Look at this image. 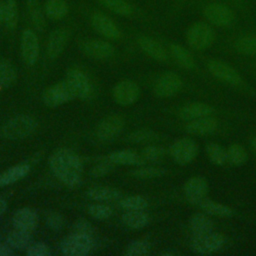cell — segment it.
I'll use <instances>...</instances> for the list:
<instances>
[{"label": "cell", "mask_w": 256, "mask_h": 256, "mask_svg": "<svg viewBox=\"0 0 256 256\" xmlns=\"http://www.w3.org/2000/svg\"><path fill=\"white\" fill-rule=\"evenodd\" d=\"M137 43L140 49L150 58L160 62L166 61L168 59L166 49L157 40L148 36H140L137 39Z\"/></svg>", "instance_id": "obj_22"}, {"label": "cell", "mask_w": 256, "mask_h": 256, "mask_svg": "<svg viewBox=\"0 0 256 256\" xmlns=\"http://www.w3.org/2000/svg\"><path fill=\"white\" fill-rule=\"evenodd\" d=\"M5 2L0 0V25L4 26L5 25Z\"/></svg>", "instance_id": "obj_50"}, {"label": "cell", "mask_w": 256, "mask_h": 256, "mask_svg": "<svg viewBox=\"0 0 256 256\" xmlns=\"http://www.w3.org/2000/svg\"><path fill=\"white\" fill-rule=\"evenodd\" d=\"M17 72L13 64L9 61L0 62V88H8L14 84Z\"/></svg>", "instance_id": "obj_36"}, {"label": "cell", "mask_w": 256, "mask_h": 256, "mask_svg": "<svg viewBox=\"0 0 256 256\" xmlns=\"http://www.w3.org/2000/svg\"><path fill=\"white\" fill-rule=\"evenodd\" d=\"M166 170L162 167H141L131 171V175L139 179H153L162 177Z\"/></svg>", "instance_id": "obj_40"}, {"label": "cell", "mask_w": 256, "mask_h": 256, "mask_svg": "<svg viewBox=\"0 0 256 256\" xmlns=\"http://www.w3.org/2000/svg\"><path fill=\"white\" fill-rule=\"evenodd\" d=\"M174 253H172V252H164V253H162V255H164V256H172Z\"/></svg>", "instance_id": "obj_53"}, {"label": "cell", "mask_w": 256, "mask_h": 256, "mask_svg": "<svg viewBox=\"0 0 256 256\" xmlns=\"http://www.w3.org/2000/svg\"><path fill=\"white\" fill-rule=\"evenodd\" d=\"M114 165L115 164H113L111 161H109L106 158L104 161H102V162L98 163L97 165H95L92 168L90 174L92 175V177H96V178L97 177H103V176L107 175L108 173H110L113 170Z\"/></svg>", "instance_id": "obj_46"}, {"label": "cell", "mask_w": 256, "mask_h": 256, "mask_svg": "<svg viewBox=\"0 0 256 256\" xmlns=\"http://www.w3.org/2000/svg\"><path fill=\"white\" fill-rule=\"evenodd\" d=\"M72 231L74 233H79V234H84V235H88L93 237L96 229L94 228V226L87 220L85 219H79L77 220L72 227Z\"/></svg>", "instance_id": "obj_45"}, {"label": "cell", "mask_w": 256, "mask_h": 256, "mask_svg": "<svg viewBox=\"0 0 256 256\" xmlns=\"http://www.w3.org/2000/svg\"><path fill=\"white\" fill-rule=\"evenodd\" d=\"M7 207H8V204H7L6 200L0 198V216L5 213V211L7 210Z\"/></svg>", "instance_id": "obj_51"}, {"label": "cell", "mask_w": 256, "mask_h": 256, "mask_svg": "<svg viewBox=\"0 0 256 256\" xmlns=\"http://www.w3.org/2000/svg\"><path fill=\"white\" fill-rule=\"evenodd\" d=\"M30 170L28 164H18L12 166L0 174V188L13 184L23 178Z\"/></svg>", "instance_id": "obj_28"}, {"label": "cell", "mask_w": 256, "mask_h": 256, "mask_svg": "<svg viewBox=\"0 0 256 256\" xmlns=\"http://www.w3.org/2000/svg\"><path fill=\"white\" fill-rule=\"evenodd\" d=\"M228 2H231V3H240L242 0H226Z\"/></svg>", "instance_id": "obj_54"}, {"label": "cell", "mask_w": 256, "mask_h": 256, "mask_svg": "<svg viewBox=\"0 0 256 256\" xmlns=\"http://www.w3.org/2000/svg\"><path fill=\"white\" fill-rule=\"evenodd\" d=\"M188 227L193 236H199L212 232L214 223L210 216L206 213H194L188 220Z\"/></svg>", "instance_id": "obj_23"}, {"label": "cell", "mask_w": 256, "mask_h": 256, "mask_svg": "<svg viewBox=\"0 0 256 256\" xmlns=\"http://www.w3.org/2000/svg\"><path fill=\"white\" fill-rule=\"evenodd\" d=\"M141 155L145 161L158 162V161H161L165 157L166 150L161 146L148 145L142 150Z\"/></svg>", "instance_id": "obj_43"}, {"label": "cell", "mask_w": 256, "mask_h": 256, "mask_svg": "<svg viewBox=\"0 0 256 256\" xmlns=\"http://www.w3.org/2000/svg\"><path fill=\"white\" fill-rule=\"evenodd\" d=\"M26 5L33 26L36 30L42 31L45 27V14L39 3V0H27Z\"/></svg>", "instance_id": "obj_32"}, {"label": "cell", "mask_w": 256, "mask_h": 256, "mask_svg": "<svg viewBox=\"0 0 256 256\" xmlns=\"http://www.w3.org/2000/svg\"><path fill=\"white\" fill-rule=\"evenodd\" d=\"M37 121L29 115H19L10 119L1 128V136L8 140L27 138L37 129Z\"/></svg>", "instance_id": "obj_2"}, {"label": "cell", "mask_w": 256, "mask_h": 256, "mask_svg": "<svg viewBox=\"0 0 256 256\" xmlns=\"http://www.w3.org/2000/svg\"><path fill=\"white\" fill-rule=\"evenodd\" d=\"M87 196L96 201L112 202L120 200L122 198V193L118 189L111 187H94L87 191Z\"/></svg>", "instance_id": "obj_29"}, {"label": "cell", "mask_w": 256, "mask_h": 256, "mask_svg": "<svg viewBox=\"0 0 256 256\" xmlns=\"http://www.w3.org/2000/svg\"><path fill=\"white\" fill-rule=\"evenodd\" d=\"M113 164L119 165H142L145 160L141 154H138L132 150H119L110 153L106 157Z\"/></svg>", "instance_id": "obj_24"}, {"label": "cell", "mask_w": 256, "mask_h": 256, "mask_svg": "<svg viewBox=\"0 0 256 256\" xmlns=\"http://www.w3.org/2000/svg\"><path fill=\"white\" fill-rule=\"evenodd\" d=\"M199 206L201 207L202 211L204 213L208 214L209 216H216V217H220V218H229V217L233 216V214H234V211L230 206L222 204L217 201H214L212 199H208V198H205L199 204Z\"/></svg>", "instance_id": "obj_26"}, {"label": "cell", "mask_w": 256, "mask_h": 256, "mask_svg": "<svg viewBox=\"0 0 256 256\" xmlns=\"http://www.w3.org/2000/svg\"><path fill=\"white\" fill-rule=\"evenodd\" d=\"M13 254L14 251L11 247H9L7 244L0 243V256H10Z\"/></svg>", "instance_id": "obj_49"}, {"label": "cell", "mask_w": 256, "mask_h": 256, "mask_svg": "<svg viewBox=\"0 0 256 256\" xmlns=\"http://www.w3.org/2000/svg\"><path fill=\"white\" fill-rule=\"evenodd\" d=\"M207 69L214 78L226 84L238 86L242 82V78L238 71L222 60L210 59L207 61Z\"/></svg>", "instance_id": "obj_8"}, {"label": "cell", "mask_w": 256, "mask_h": 256, "mask_svg": "<svg viewBox=\"0 0 256 256\" xmlns=\"http://www.w3.org/2000/svg\"><path fill=\"white\" fill-rule=\"evenodd\" d=\"M203 15L207 21L217 27H228L235 19L233 11L224 3L210 2L203 8Z\"/></svg>", "instance_id": "obj_7"}, {"label": "cell", "mask_w": 256, "mask_h": 256, "mask_svg": "<svg viewBox=\"0 0 256 256\" xmlns=\"http://www.w3.org/2000/svg\"><path fill=\"white\" fill-rule=\"evenodd\" d=\"M87 212L92 218H94L96 220L108 219L113 214V210L110 206H108L106 204H101V203L90 204L87 207Z\"/></svg>", "instance_id": "obj_41"}, {"label": "cell", "mask_w": 256, "mask_h": 256, "mask_svg": "<svg viewBox=\"0 0 256 256\" xmlns=\"http://www.w3.org/2000/svg\"><path fill=\"white\" fill-rule=\"evenodd\" d=\"M251 146H252V148L256 151V137L253 138V140L251 141Z\"/></svg>", "instance_id": "obj_52"}, {"label": "cell", "mask_w": 256, "mask_h": 256, "mask_svg": "<svg viewBox=\"0 0 256 256\" xmlns=\"http://www.w3.org/2000/svg\"><path fill=\"white\" fill-rule=\"evenodd\" d=\"M207 158L211 163L217 166H222L227 162L226 149L216 142H209L205 146Z\"/></svg>", "instance_id": "obj_33"}, {"label": "cell", "mask_w": 256, "mask_h": 256, "mask_svg": "<svg viewBox=\"0 0 256 256\" xmlns=\"http://www.w3.org/2000/svg\"><path fill=\"white\" fill-rule=\"evenodd\" d=\"M40 45L38 37L34 30L27 28L23 30L21 35V54L27 65H34L38 59Z\"/></svg>", "instance_id": "obj_13"}, {"label": "cell", "mask_w": 256, "mask_h": 256, "mask_svg": "<svg viewBox=\"0 0 256 256\" xmlns=\"http://www.w3.org/2000/svg\"><path fill=\"white\" fill-rule=\"evenodd\" d=\"M32 241V236L30 232L15 229L13 232H10L6 237V244L12 249L20 250L27 248Z\"/></svg>", "instance_id": "obj_31"}, {"label": "cell", "mask_w": 256, "mask_h": 256, "mask_svg": "<svg viewBox=\"0 0 256 256\" xmlns=\"http://www.w3.org/2000/svg\"><path fill=\"white\" fill-rule=\"evenodd\" d=\"M5 25L7 29L13 30L17 27L19 14L16 0H5Z\"/></svg>", "instance_id": "obj_39"}, {"label": "cell", "mask_w": 256, "mask_h": 256, "mask_svg": "<svg viewBox=\"0 0 256 256\" xmlns=\"http://www.w3.org/2000/svg\"><path fill=\"white\" fill-rule=\"evenodd\" d=\"M169 50L172 57L180 67L186 70H192L195 68V59L185 47L177 43H171L169 46Z\"/></svg>", "instance_id": "obj_25"}, {"label": "cell", "mask_w": 256, "mask_h": 256, "mask_svg": "<svg viewBox=\"0 0 256 256\" xmlns=\"http://www.w3.org/2000/svg\"><path fill=\"white\" fill-rule=\"evenodd\" d=\"M157 138V135L154 131L149 130V129H142L138 130L136 132L131 133L128 136V140L131 142L135 143H145V142H150L153 141Z\"/></svg>", "instance_id": "obj_44"}, {"label": "cell", "mask_w": 256, "mask_h": 256, "mask_svg": "<svg viewBox=\"0 0 256 256\" xmlns=\"http://www.w3.org/2000/svg\"><path fill=\"white\" fill-rule=\"evenodd\" d=\"M104 7L120 16H130L133 14L132 5L126 0H98Z\"/></svg>", "instance_id": "obj_35"}, {"label": "cell", "mask_w": 256, "mask_h": 256, "mask_svg": "<svg viewBox=\"0 0 256 256\" xmlns=\"http://www.w3.org/2000/svg\"><path fill=\"white\" fill-rule=\"evenodd\" d=\"M69 40V31L65 28H57L53 30L47 41V55L51 60L60 56Z\"/></svg>", "instance_id": "obj_18"}, {"label": "cell", "mask_w": 256, "mask_h": 256, "mask_svg": "<svg viewBox=\"0 0 256 256\" xmlns=\"http://www.w3.org/2000/svg\"><path fill=\"white\" fill-rule=\"evenodd\" d=\"M209 190L207 180L202 176L189 178L183 186V194L188 203L199 205L207 196Z\"/></svg>", "instance_id": "obj_10"}, {"label": "cell", "mask_w": 256, "mask_h": 256, "mask_svg": "<svg viewBox=\"0 0 256 256\" xmlns=\"http://www.w3.org/2000/svg\"><path fill=\"white\" fill-rule=\"evenodd\" d=\"M198 150V145L192 138L182 137L171 144L169 154L175 163L187 165L196 159Z\"/></svg>", "instance_id": "obj_5"}, {"label": "cell", "mask_w": 256, "mask_h": 256, "mask_svg": "<svg viewBox=\"0 0 256 256\" xmlns=\"http://www.w3.org/2000/svg\"><path fill=\"white\" fill-rule=\"evenodd\" d=\"M48 163L54 175L66 186L76 187L81 182L83 164L71 150L59 149L51 154Z\"/></svg>", "instance_id": "obj_1"}, {"label": "cell", "mask_w": 256, "mask_h": 256, "mask_svg": "<svg viewBox=\"0 0 256 256\" xmlns=\"http://www.w3.org/2000/svg\"><path fill=\"white\" fill-rule=\"evenodd\" d=\"M43 10L47 18L61 20L68 13V4L66 0H46Z\"/></svg>", "instance_id": "obj_30"}, {"label": "cell", "mask_w": 256, "mask_h": 256, "mask_svg": "<svg viewBox=\"0 0 256 256\" xmlns=\"http://www.w3.org/2000/svg\"><path fill=\"white\" fill-rule=\"evenodd\" d=\"M215 33L213 28L205 22L193 23L186 32L188 45L197 51L208 49L214 42Z\"/></svg>", "instance_id": "obj_3"}, {"label": "cell", "mask_w": 256, "mask_h": 256, "mask_svg": "<svg viewBox=\"0 0 256 256\" xmlns=\"http://www.w3.org/2000/svg\"><path fill=\"white\" fill-rule=\"evenodd\" d=\"M91 24L97 33L107 39L115 40L121 37V31L115 22L102 12L97 11L91 15Z\"/></svg>", "instance_id": "obj_15"}, {"label": "cell", "mask_w": 256, "mask_h": 256, "mask_svg": "<svg viewBox=\"0 0 256 256\" xmlns=\"http://www.w3.org/2000/svg\"><path fill=\"white\" fill-rule=\"evenodd\" d=\"M227 162L234 166L243 165L248 158L246 149L239 143H233L226 149Z\"/></svg>", "instance_id": "obj_34"}, {"label": "cell", "mask_w": 256, "mask_h": 256, "mask_svg": "<svg viewBox=\"0 0 256 256\" xmlns=\"http://www.w3.org/2000/svg\"><path fill=\"white\" fill-rule=\"evenodd\" d=\"M235 49L243 55L256 57V36L245 35L238 38L235 42Z\"/></svg>", "instance_id": "obj_37"}, {"label": "cell", "mask_w": 256, "mask_h": 256, "mask_svg": "<svg viewBox=\"0 0 256 256\" xmlns=\"http://www.w3.org/2000/svg\"><path fill=\"white\" fill-rule=\"evenodd\" d=\"M46 224L50 229L58 231L64 225V218L58 212H50L46 217Z\"/></svg>", "instance_id": "obj_48"}, {"label": "cell", "mask_w": 256, "mask_h": 256, "mask_svg": "<svg viewBox=\"0 0 256 256\" xmlns=\"http://www.w3.org/2000/svg\"><path fill=\"white\" fill-rule=\"evenodd\" d=\"M214 109L211 105L204 102H191L179 109L178 115L182 120L190 121L206 116H210Z\"/></svg>", "instance_id": "obj_21"}, {"label": "cell", "mask_w": 256, "mask_h": 256, "mask_svg": "<svg viewBox=\"0 0 256 256\" xmlns=\"http://www.w3.org/2000/svg\"><path fill=\"white\" fill-rule=\"evenodd\" d=\"M226 243L224 235L218 232H209L207 234L193 236L190 243L191 250L198 255H210L220 251Z\"/></svg>", "instance_id": "obj_4"}, {"label": "cell", "mask_w": 256, "mask_h": 256, "mask_svg": "<svg viewBox=\"0 0 256 256\" xmlns=\"http://www.w3.org/2000/svg\"><path fill=\"white\" fill-rule=\"evenodd\" d=\"M124 126L123 119L118 115H111L103 119L96 129V136L101 141H110L116 138Z\"/></svg>", "instance_id": "obj_16"}, {"label": "cell", "mask_w": 256, "mask_h": 256, "mask_svg": "<svg viewBox=\"0 0 256 256\" xmlns=\"http://www.w3.org/2000/svg\"><path fill=\"white\" fill-rule=\"evenodd\" d=\"M94 239L91 236L72 233L65 237L61 242L60 248L64 255L67 256H84L93 248Z\"/></svg>", "instance_id": "obj_6"}, {"label": "cell", "mask_w": 256, "mask_h": 256, "mask_svg": "<svg viewBox=\"0 0 256 256\" xmlns=\"http://www.w3.org/2000/svg\"><path fill=\"white\" fill-rule=\"evenodd\" d=\"M218 125L219 123L217 119L211 116H206L187 121L185 125V130L187 133L191 135L204 136L215 132L216 129L218 128Z\"/></svg>", "instance_id": "obj_20"}, {"label": "cell", "mask_w": 256, "mask_h": 256, "mask_svg": "<svg viewBox=\"0 0 256 256\" xmlns=\"http://www.w3.org/2000/svg\"><path fill=\"white\" fill-rule=\"evenodd\" d=\"M74 98L75 96L65 80L49 87L43 94V102L50 108L58 107Z\"/></svg>", "instance_id": "obj_12"}, {"label": "cell", "mask_w": 256, "mask_h": 256, "mask_svg": "<svg viewBox=\"0 0 256 256\" xmlns=\"http://www.w3.org/2000/svg\"><path fill=\"white\" fill-rule=\"evenodd\" d=\"M182 78L175 72L163 73L154 85V93L159 98H170L175 96L182 88Z\"/></svg>", "instance_id": "obj_9"}, {"label": "cell", "mask_w": 256, "mask_h": 256, "mask_svg": "<svg viewBox=\"0 0 256 256\" xmlns=\"http://www.w3.org/2000/svg\"><path fill=\"white\" fill-rule=\"evenodd\" d=\"M39 223L37 213L27 207L17 210L12 217V225L15 229L31 232Z\"/></svg>", "instance_id": "obj_19"}, {"label": "cell", "mask_w": 256, "mask_h": 256, "mask_svg": "<svg viewBox=\"0 0 256 256\" xmlns=\"http://www.w3.org/2000/svg\"><path fill=\"white\" fill-rule=\"evenodd\" d=\"M150 244L144 240L131 241L125 249V255L127 256H144L149 253Z\"/></svg>", "instance_id": "obj_42"}, {"label": "cell", "mask_w": 256, "mask_h": 256, "mask_svg": "<svg viewBox=\"0 0 256 256\" xmlns=\"http://www.w3.org/2000/svg\"><path fill=\"white\" fill-rule=\"evenodd\" d=\"M139 93V86L135 82L127 79L118 82L112 91L115 102L121 106L133 104L138 99Z\"/></svg>", "instance_id": "obj_14"}, {"label": "cell", "mask_w": 256, "mask_h": 256, "mask_svg": "<svg viewBox=\"0 0 256 256\" xmlns=\"http://www.w3.org/2000/svg\"><path fill=\"white\" fill-rule=\"evenodd\" d=\"M119 206L124 210H145L148 206V201L141 195H133L121 198Z\"/></svg>", "instance_id": "obj_38"}, {"label": "cell", "mask_w": 256, "mask_h": 256, "mask_svg": "<svg viewBox=\"0 0 256 256\" xmlns=\"http://www.w3.org/2000/svg\"><path fill=\"white\" fill-rule=\"evenodd\" d=\"M49 247L43 242H36L30 244L26 248V254L28 256H48L50 255Z\"/></svg>", "instance_id": "obj_47"}, {"label": "cell", "mask_w": 256, "mask_h": 256, "mask_svg": "<svg viewBox=\"0 0 256 256\" xmlns=\"http://www.w3.org/2000/svg\"><path fill=\"white\" fill-rule=\"evenodd\" d=\"M65 81L72 90L75 98L86 99L90 97L92 92L91 83L87 75L79 69H70L67 74Z\"/></svg>", "instance_id": "obj_11"}, {"label": "cell", "mask_w": 256, "mask_h": 256, "mask_svg": "<svg viewBox=\"0 0 256 256\" xmlns=\"http://www.w3.org/2000/svg\"><path fill=\"white\" fill-rule=\"evenodd\" d=\"M121 220L131 229H142L149 224L150 217L144 210H127L122 214Z\"/></svg>", "instance_id": "obj_27"}, {"label": "cell", "mask_w": 256, "mask_h": 256, "mask_svg": "<svg viewBox=\"0 0 256 256\" xmlns=\"http://www.w3.org/2000/svg\"><path fill=\"white\" fill-rule=\"evenodd\" d=\"M82 51L94 59H108L114 54V47L107 41L99 39H91L82 43Z\"/></svg>", "instance_id": "obj_17"}]
</instances>
